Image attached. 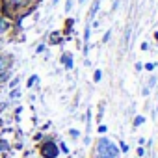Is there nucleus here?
Wrapping results in <instances>:
<instances>
[{"label":"nucleus","mask_w":158,"mask_h":158,"mask_svg":"<svg viewBox=\"0 0 158 158\" xmlns=\"http://www.w3.org/2000/svg\"><path fill=\"white\" fill-rule=\"evenodd\" d=\"M97 151H99V156L102 158H115L119 154V149L106 138H101L99 143H97Z\"/></svg>","instance_id":"1"},{"label":"nucleus","mask_w":158,"mask_h":158,"mask_svg":"<svg viewBox=\"0 0 158 158\" xmlns=\"http://www.w3.org/2000/svg\"><path fill=\"white\" fill-rule=\"evenodd\" d=\"M58 152H60V149H58L52 141H48V143H45V145L41 147V154H43L45 158H56Z\"/></svg>","instance_id":"2"},{"label":"nucleus","mask_w":158,"mask_h":158,"mask_svg":"<svg viewBox=\"0 0 158 158\" xmlns=\"http://www.w3.org/2000/svg\"><path fill=\"white\" fill-rule=\"evenodd\" d=\"M10 78H11V71H0V84H8L10 82Z\"/></svg>","instance_id":"3"},{"label":"nucleus","mask_w":158,"mask_h":158,"mask_svg":"<svg viewBox=\"0 0 158 158\" xmlns=\"http://www.w3.org/2000/svg\"><path fill=\"white\" fill-rule=\"evenodd\" d=\"M61 63L65 65V69H73V56L71 54H63L61 56Z\"/></svg>","instance_id":"4"},{"label":"nucleus","mask_w":158,"mask_h":158,"mask_svg":"<svg viewBox=\"0 0 158 158\" xmlns=\"http://www.w3.org/2000/svg\"><path fill=\"white\" fill-rule=\"evenodd\" d=\"M10 58L8 56H0V71H8L10 69Z\"/></svg>","instance_id":"5"},{"label":"nucleus","mask_w":158,"mask_h":158,"mask_svg":"<svg viewBox=\"0 0 158 158\" xmlns=\"http://www.w3.org/2000/svg\"><path fill=\"white\" fill-rule=\"evenodd\" d=\"M8 28H10V23H8L6 19H2V17H0V34L8 32Z\"/></svg>","instance_id":"6"},{"label":"nucleus","mask_w":158,"mask_h":158,"mask_svg":"<svg viewBox=\"0 0 158 158\" xmlns=\"http://www.w3.org/2000/svg\"><path fill=\"white\" fill-rule=\"evenodd\" d=\"M99 0H95V2H93V6H91V11H89V19H93V15L97 13V10H99Z\"/></svg>","instance_id":"7"},{"label":"nucleus","mask_w":158,"mask_h":158,"mask_svg":"<svg viewBox=\"0 0 158 158\" xmlns=\"http://www.w3.org/2000/svg\"><path fill=\"white\" fill-rule=\"evenodd\" d=\"M19 84V78H13V80H10V84H8V88H11V89H15V86Z\"/></svg>","instance_id":"8"},{"label":"nucleus","mask_w":158,"mask_h":158,"mask_svg":"<svg viewBox=\"0 0 158 158\" xmlns=\"http://www.w3.org/2000/svg\"><path fill=\"white\" fill-rule=\"evenodd\" d=\"M21 95V91L19 89H11V93H10V99H17Z\"/></svg>","instance_id":"9"},{"label":"nucleus","mask_w":158,"mask_h":158,"mask_svg":"<svg viewBox=\"0 0 158 158\" xmlns=\"http://www.w3.org/2000/svg\"><path fill=\"white\" fill-rule=\"evenodd\" d=\"M101 76H102V73H101V71H95V74H93V80H95V82H99V80H101Z\"/></svg>","instance_id":"10"},{"label":"nucleus","mask_w":158,"mask_h":158,"mask_svg":"<svg viewBox=\"0 0 158 158\" xmlns=\"http://www.w3.org/2000/svg\"><path fill=\"white\" fill-rule=\"evenodd\" d=\"M35 80H37V76L34 74V76H30V80H28V88H32L34 84H35Z\"/></svg>","instance_id":"11"},{"label":"nucleus","mask_w":158,"mask_h":158,"mask_svg":"<svg viewBox=\"0 0 158 158\" xmlns=\"http://www.w3.org/2000/svg\"><path fill=\"white\" fill-rule=\"evenodd\" d=\"M71 10H73V0H67V4H65V11L69 13Z\"/></svg>","instance_id":"12"},{"label":"nucleus","mask_w":158,"mask_h":158,"mask_svg":"<svg viewBox=\"0 0 158 158\" xmlns=\"http://www.w3.org/2000/svg\"><path fill=\"white\" fill-rule=\"evenodd\" d=\"M141 123H143V117H141V115H139V117H136V119H134V127H139V125H141Z\"/></svg>","instance_id":"13"},{"label":"nucleus","mask_w":158,"mask_h":158,"mask_svg":"<svg viewBox=\"0 0 158 158\" xmlns=\"http://www.w3.org/2000/svg\"><path fill=\"white\" fill-rule=\"evenodd\" d=\"M128 39H130V28H128L127 34H125V41H127V43H128Z\"/></svg>","instance_id":"14"},{"label":"nucleus","mask_w":158,"mask_h":158,"mask_svg":"<svg viewBox=\"0 0 158 158\" xmlns=\"http://www.w3.org/2000/svg\"><path fill=\"white\" fill-rule=\"evenodd\" d=\"M145 69H147V71H152V69H154V63H147Z\"/></svg>","instance_id":"15"},{"label":"nucleus","mask_w":158,"mask_h":158,"mask_svg":"<svg viewBox=\"0 0 158 158\" xmlns=\"http://www.w3.org/2000/svg\"><path fill=\"white\" fill-rule=\"evenodd\" d=\"M110 34H112V32H106V35H104V37H102V41H104V43H106V41H108V39H110Z\"/></svg>","instance_id":"16"},{"label":"nucleus","mask_w":158,"mask_h":158,"mask_svg":"<svg viewBox=\"0 0 158 158\" xmlns=\"http://www.w3.org/2000/svg\"><path fill=\"white\" fill-rule=\"evenodd\" d=\"M43 50H45V45H39V47H37V54H41Z\"/></svg>","instance_id":"17"},{"label":"nucleus","mask_w":158,"mask_h":158,"mask_svg":"<svg viewBox=\"0 0 158 158\" xmlns=\"http://www.w3.org/2000/svg\"><path fill=\"white\" fill-rule=\"evenodd\" d=\"M11 4H21V2H24V0H10Z\"/></svg>","instance_id":"18"},{"label":"nucleus","mask_w":158,"mask_h":158,"mask_svg":"<svg viewBox=\"0 0 158 158\" xmlns=\"http://www.w3.org/2000/svg\"><path fill=\"white\" fill-rule=\"evenodd\" d=\"M156 39H158V34H156Z\"/></svg>","instance_id":"19"},{"label":"nucleus","mask_w":158,"mask_h":158,"mask_svg":"<svg viewBox=\"0 0 158 158\" xmlns=\"http://www.w3.org/2000/svg\"><path fill=\"white\" fill-rule=\"evenodd\" d=\"M80 2H84V0H80Z\"/></svg>","instance_id":"20"},{"label":"nucleus","mask_w":158,"mask_h":158,"mask_svg":"<svg viewBox=\"0 0 158 158\" xmlns=\"http://www.w3.org/2000/svg\"><path fill=\"white\" fill-rule=\"evenodd\" d=\"M99 158H102V156H99Z\"/></svg>","instance_id":"21"},{"label":"nucleus","mask_w":158,"mask_h":158,"mask_svg":"<svg viewBox=\"0 0 158 158\" xmlns=\"http://www.w3.org/2000/svg\"><path fill=\"white\" fill-rule=\"evenodd\" d=\"M156 110H158V108H156Z\"/></svg>","instance_id":"22"}]
</instances>
